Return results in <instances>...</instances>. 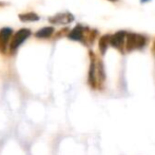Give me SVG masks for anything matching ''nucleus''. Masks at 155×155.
<instances>
[{
	"mask_svg": "<svg viewBox=\"0 0 155 155\" xmlns=\"http://www.w3.org/2000/svg\"><path fill=\"white\" fill-rule=\"evenodd\" d=\"M148 42V38L139 34H128L127 35L126 49L127 51H133L143 48Z\"/></svg>",
	"mask_w": 155,
	"mask_h": 155,
	"instance_id": "1",
	"label": "nucleus"
},
{
	"mask_svg": "<svg viewBox=\"0 0 155 155\" xmlns=\"http://www.w3.org/2000/svg\"><path fill=\"white\" fill-rule=\"evenodd\" d=\"M31 35V31L28 29H21L19 30L16 34L13 37V40L11 42V51L15 52L17 50V48H19L21 45V43H23V41Z\"/></svg>",
	"mask_w": 155,
	"mask_h": 155,
	"instance_id": "2",
	"label": "nucleus"
},
{
	"mask_svg": "<svg viewBox=\"0 0 155 155\" xmlns=\"http://www.w3.org/2000/svg\"><path fill=\"white\" fill-rule=\"evenodd\" d=\"M127 33L124 31L117 32L116 34H114L113 36H111V40H110V45L112 47L116 48V49H120L124 43V38L127 37Z\"/></svg>",
	"mask_w": 155,
	"mask_h": 155,
	"instance_id": "3",
	"label": "nucleus"
},
{
	"mask_svg": "<svg viewBox=\"0 0 155 155\" xmlns=\"http://www.w3.org/2000/svg\"><path fill=\"white\" fill-rule=\"evenodd\" d=\"M11 35H12V30L8 28H3L0 31V51L2 53L6 51V45H8Z\"/></svg>",
	"mask_w": 155,
	"mask_h": 155,
	"instance_id": "4",
	"label": "nucleus"
},
{
	"mask_svg": "<svg viewBox=\"0 0 155 155\" xmlns=\"http://www.w3.org/2000/svg\"><path fill=\"white\" fill-rule=\"evenodd\" d=\"M73 16L69 13H65V14H59L56 17H54L53 19H50V21L53 23H62V25H65V23H69L71 21H73Z\"/></svg>",
	"mask_w": 155,
	"mask_h": 155,
	"instance_id": "5",
	"label": "nucleus"
},
{
	"mask_svg": "<svg viewBox=\"0 0 155 155\" xmlns=\"http://www.w3.org/2000/svg\"><path fill=\"white\" fill-rule=\"evenodd\" d=\"M69 38L72 39V40H77V41L82 40V38H84V29H82L80 25H77V27L69 34Z\"/></svg>",
	"mask_w": 155,
	"mask_h": 155,
	"instance_id": "6",
	"label": "nucleus"
},
{
	"mask_svg": "<svg viewBox=\"0 0 155 155\" xmlns=\"http://www.w3.org/2000/svg\"><path fill=\"white\" fill-rule=\"evenodd\" d=\"M110 40H111V36L110 35H104V36H102L101 38H100L99 40V50L101 53H104V52L107 51V49H108L109 45H110Z\"/></svg>",
	"mask_w": 155,
	"mask_h": 155,
	"instance_id": "7",
	"label": "nucleus"
},
{
	"mask_svg": "<svg viewBox=\"0 0 155 155\" xmlns=\"http://www.w3.org/2000/svg\"><path fill=\"white\" fill-rule=\"evenodd\" d=\"M54 32V29L52 27H47V28H43V29L39 30L38 32L36 33V37L38 38H48L50 37Z\"/></svg>",
	"mask_w": 155,
	"mask_h": 155,
	"instance_id": "8",
	"label": "nucleus"
},
{
	"mask_svg": "<svg viewBox=\"0 0 155 155\" xmlns=\"http://www.w3.org/2000/svg\"><path fill=\"white\" fill-rule=\"evenodd\" d=\"M19 18L21 21H37L39 16L35 13H25V14L19 15Z\"/></svg>",
	"mask_w": 155,
	"mask_h": 155,
	"instance_id": "9",
	"label": "nucleus"
},
{
	"mask_svg": "<svg viewBox=\"0 0 155 155\" xmlns=\"http://www.w3.org/2000/svg\"><path fill=\"white\" fill-rule=\"evenodd\" d=\"M147 1H150V0H141V2H147Z\"/></svg>",
	"mask_w": 155,
	"mask_h": 155,
	"instance_id": "10",
	"label": "nucleus"
},
{
	"mask_svg": "<svg viewBox=\"0 0 155 155\" xmlns=\"http://www.w3.org/2000/svg\"><path fill=\"white\" fill-rule=\"evenodd\" d=\"M153 50H155V41H154V45H153Z\"/></svg>",
	"mask_w": 155,
	"mask_h": 155,
	"instance_id": "11",
	"label": "nucleus"
}]
</instances>
